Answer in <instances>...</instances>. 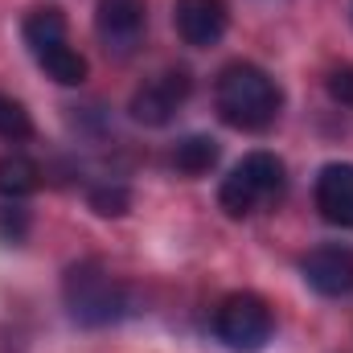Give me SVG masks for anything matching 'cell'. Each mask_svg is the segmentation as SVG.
I'll return each instance as SVG.
<instances>
[{"label": "cell", "instance_id": "6da1fadb", "mask_svg": "<svg viewBox=\"0 0 353 353\" xmlns=\"http://www.w3.org/2000/svg\"><path fill=\"white\" fill-rule=\"evenodd\" d=\"M214 107L239 132H267L279 119L283 90H279V83L267 74L263 66L230 62V66H222V74L214 83Z\"/></svg>", "mask_w": 353, "mask_h": 353}, {"label": "cell", "instance_id": "7a4b0ae2", "mask_svg": "<svg viewBox=\"0 0 353 353\" xmlns=\"http://www.w3.org/2000/svg\"><path fill=\"white\" fill-rule=\"evenodd\" d=\"M288 189V169L275 152H247L218 185V205L226 218H255L271 205L283 201Z\"/></svg>", "mask_w": 353, "mask_h": 353}, {"label": "cell", "instance_id": "3957f363", "mask_svg": "<svg viewBox=\"0 0 353 353\" xmlns=\"http://www.w3.org/2000/svg\"><path fill=\"white\" fill-rule=\"evenodd\" d=\"M62 300H66L70 321L83 325V329H107L128 312V288L99 259H79L66 271Z\"/></svg>", "mask_w": 353, "mask_h": 353}, {"label": "cell", "instance_id": "277c9868", "mask_svg": "<svg viewBox=\"0 0 353 353\" xmlns=\"http://www.w3.org/2000/svg\"><path fill=\"white\" fill-rule=\"evenodd\" d=\"M21 37L33 54V62L62 87H83L87 83V58L70 46L66 17L58 4H37L21 21Z\"/></svg>", "mask_w": 353, "mask_h": 353}, {"label": "cell", "instance_id": "5b68a950", "mask_svg": "<svg viewBox=\"0 0 353 353\" xmlns=\"http://www.w3.org/2000/svg\"><path fill=\"white\" fill-rule=\"evenodd\" d=\"M214 333L226 350L259 353L275 333V316L259 292H230L214 312Z\"/></svg>", "mask_w": 353, "mask_h": 353}, {"label": "cell", "instance_id": "8992f818", "mask_svg": "<svg viewBox=\"0 0 353 353\" xmlns=\"http://www.w3.org/2000/svg\"><path fill=\"white\" fill-rule=\"evenodd\" d=\"M148 25V0H99L94 4V33L107 54L128 58L144 41Z\"/></svg>", "mask_w": 353, "mask_h": 353}, {"label": "cell", "instance_id": "52a82bcc", "mask_svg": "<svg viewBox=\"0 0 353 353\" xmlns=\"http://www.w3.org/2000/svg\"><path fill=\"white\" fill-rule=\"evenodd\" d=\"M189 90H193L189 70H161L157 79H148L132 94V119L148 128H165L176 115V107L189 99Z\"/></svg>", "mask_w": 353, "mask_h": 353}, {"label": "cell", "instance_id": "ba28073f", "mask_svg": "<svg viewBox=\"0 0 353 353\" xmlns=\"http://www.w3.org/2000/svg\"><path fill=\"white\" fill-rule=\"evenodd\" d=\"M173 25L185 46L193 50H210L226 37L230 25V8L226 0H176L173 4Z\"/></svg>", "mask_w": 353, "mask_h": 353}, {"label": "cell", "instance_id": "9c48e42d", "mask_svg": "<svg viewBox=\"0 0 353 353\" xmlns=\"http://www.w3.org/2000/svg\"><path fill=\"white\" fill-rule=\"evenodd\" d=\"M304 283L329 300H341L353 292V247H341V243H325L316 251L304 255Z\"/></svg>", "mask_w": 353, "mask_h": 353}, {"label": "cell", "instance_id": "30bf717a", "mask_svg": "<svg viewBox=\"0 0 353 353\" xmlns=\"http://www.w3.org/2000/svg\"><path fill=\"white\" fill-rule=\"evenodd\" d=\"M316 210L333 226H353V165H325L316 173Z\"/></svg>", "mask_w": 353, "mask_h": 353}, {"label": "cell", "instance_id": "8fae6325", "mask_svg": "<svg viewBox=\"0 0 353 353\" xmlns=\"http://www.w3.org/2000/svg\"><path fill=\"white\" fill-rule=\"evenodd\" d=\"M41 189V169L37 161H29L25 152H8L0 157V197L4 201H21L29 193Z\"/></svg>", "mask_w": 353, "mask_h": 353}, {"label": "cell", "instance_id": "7c38bea8", "mask_svg": "<svg viewBox=\"0 0 353 353\" xmlns=\"http://www.w3.org/2000/svg\"><path fill=\"white\" fill-rule=\"evenodd\" d=\"M218 152H222V148H218L214 136H185L173 148V169L185 173V176H201L218 165Z\"/></svg>", "mask_w": 353, "mask_h": 353}, {"label": "cell", "instance_id": "4fadbf2b", "mask_svg": "<svg viewBox=\"0 0 353 353\" xmlns=\"http://www.w3.org/2000/svg\"><path fill=\"white\" fill-rule=\"evenodd\" d=\"M33 136V119H29V111L17 103V99H8V94H0V140H29Z\"/></svg>", "mask_w": 353, "mask_h": 353}, {"label": "cell", "instance_id": "5bb4252c", "mask_svg": "<svg viewBox=\"0 0 353 353\" xmlns=\"http://www.w3.org/2000/svg\"><path fill=\"white\" fill-rule=\"evenodd\" d=\"M128 205H132V193L123 185H99V189H90V210L103 214V218H119V214H128Z\"/></svg>", "mask_w": 353, "mask_h": 353}, {"label": "cell", "instance_id": "9a60e30c", "mask_svg": "<svg viewBox=\"0 0 353 353\" xmlns=\"http://www.w3.org/2000/svg\"><path fill=\"white\" fill-rule=\"evenodd\" d=\"M29 234V210H21L17 201H4L0 205V239L4 243H21Z\"/></svg>", "mask_w": 353, "mask_h": 353}, {"label": "cell", "instance_id": "2e32d148", "mask_svg": "<svg viewBox=\"0 0 353 353\" xmlns=\"http://www.w3.org/2000/svg\"><path fill=\"white\" fill-rule=\"evenodd\" d=\"M329 94L341 103V107H353V66H337L329 74Z\"/></svg>", "mask_w": 353, "mask_h": 353}]
</instances>
